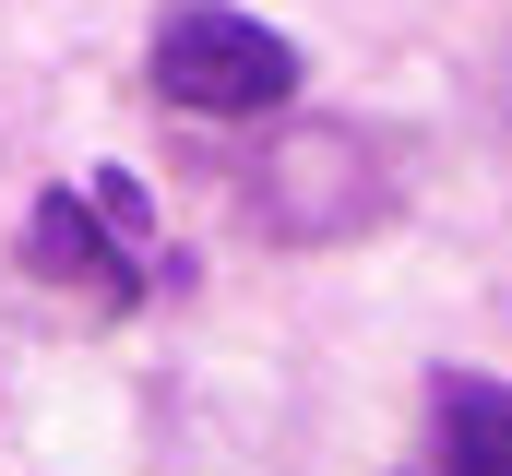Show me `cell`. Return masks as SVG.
<instances>
[{"mask_svg":"<svg viewBox=\"0 0 512 476\" xmlns=\"http://www.w3.org/2000/svg\"><path fill=\"white\" fill-rule=\"evenodd\" d=\"M251 203H262V238H358V227H382L393 179L370 155V131L298 119V131H274V167L251 179Z\"/></svg>","mask_w":512,"mask_h":476,"instance_id":"obj_2","label":"cell"},{"mask_svg":"<svg viewBox=\"0 0 512 476\" xmlns=\"http://www.w3.org/2000/svg\"><path fill=\"white\" fill-rule=\"evenodd\" d=\"M155 96L191 108V119H274L298 96V48H286L262 12L167 0V24H155Z\"/></svg>","mask_w":512,"mask_h":476,"instance_id":"obj_1","label":"cell"},{"mask_svg":"<svg viewBox=\"0 0 512 476\" xmlns=\"http://www.w3.org/2000/svg\"><path fill=\"white\" fill-rule=\"evenodd\" d=\"M84 203H96V215H108V227H120L131 250H143V238H155V215H143V179H120V167H108V179H96V191H84Z\"/></svg>","mask_w":512,"mask_h":476,"instance_id":"obj_5","label":"cell"},{"mask_svg":"<svg viewBox=\"0 0 512 476\" xmlns=\"http://www.w3.org/2000/svg\"><path fill=\"white\" fill-rule=\"evenodd\" d=\"M429 417H441V476H512V381L441 369L429 381Z\"/></svg>","mask_w":512,"mask_h":476,"instance_id":"obj_4","label":"cell"},{"mask_svg":"<svg viewBox=\"0 0 512 476\" xmlns=\"http://www.w3.org/2000/svg\"><path fill=\"white\" fill-rule=\"evenodd\" d=\"M24 274L60 286V298H84L96 322L143 310V262H131V238L108 227L84 191H36V215H24Z\"/></svg>","mask_w":512,"mask_h":476,"instance_id":"obj_3","label":"cell"}]
</instances>
